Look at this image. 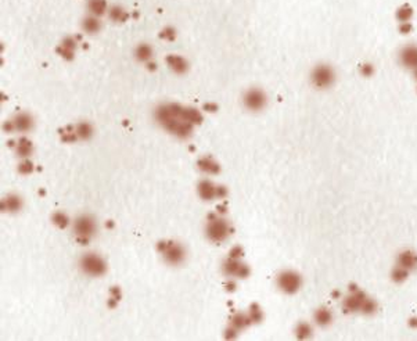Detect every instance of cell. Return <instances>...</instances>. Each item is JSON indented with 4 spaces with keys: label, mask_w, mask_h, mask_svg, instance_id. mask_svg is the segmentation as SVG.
I'll list each match as a JSON object with an SVG mask.
<instances>
[{
    "label": "cell",
    "mask_w": 417,
    "mask_h": 341,
    "mask_svg": "<svg viewBox=\"0 0 417 341\" xmlns=\"http://www.w3.org/2000/svg\"><path fill=\"white\" fill-rule=\"evenodd\" d=\"M197 165L201 171H204L207 174L215 175L219 174L220 171L219 164H218L216 161H213L212 158H209V157H203V158L197 162Z\"/></svg>",
    "instance_id": "cell-16"
},
{
    "label": "cell",
    "mask_w": 417,
    "mask_h": 341,
    "mask_svg": "<svg viewBox=\"0 0 417 341\" xmlns=\"http://www.w3.org/2000/svg\"><path fill=\"white\" fill-rule=\"evenodd\" d=\"M241 252H243V250H241L240 247H234L233 250L230 251V258H234V259H239V257L241 255Z\"/></svg>",
    "instance_id": "cell-34"
},
{
    "label": "cell",
    "mask_w": 417,
    "mask_h": 341,
    "mask_svg": "<svg viewBox=\"0 0 417 341\" xmlns=\"http://www.w3.org/2000/svg\"><path fill=\"white\" fill-rule=\"evenodd\" d=\"M277 286L286 294H294L301 289L302 278L297 272L283 271L277 276Z\"/></svg>",
    "instance_id": "cell-5"
},
{
    "label": "cell",
    "mask_w": 417,
    "mask_h": 341,
    "mask_svg": "<svg viewBox=\"0 0 417 341\" xmlns=\"http://www.w3.org/2000/svg\"><path fill=\"white\" fill-rule=\"evenodd\" d=\"M216 108H218V107H216L215 104H205L204 105V110H207V111H209V112L216 111Z\"/></svg>",
    "instance_id": "cell-36"
},
{
    "label": "cell",
    "mask_w": 417,
    "mask_h": 341,
    "mask_svg": "<svg viewBox=\"0 0 417 341\" xmlns=\"http://www.w3.org/2000/svg\"><path fill=\"white\" fill-rule=\"evenodd\" d=\"M398 60H399V63H401V65H402L403 68L416 72L417 71V45H413V43H412V45H406V46H403L402 49L399 50Z\"/></svg>",
    "instance_id": "cell-9"
},
{
    "label": "cell",
    "mask_w": 417,
    "mask_h": 341,
    "mask_svg": "<svg viewBox=\"0 0 417 341\" xmlns=\"http://www.w3.org/2000/svg\"><path fill=\"white\" fill-rule=\"evenodd\" d=\"M81 269L83 273L93 276V278H99L103 276L107 271L106 262L96 254H85L81 258Z\"/></svg>",
    "instance_id": "cell-4"
},
{
    "label": "cell",
    "mask_w": 417,
    "mask_h": 341,
    "mask_svg": "<svg viewBox=\"0 0 417 341\" xmlns=\"http://www.w3.org/2000/svg\"><path fill=\"white\" fill-rule=\"evenodd\" d=\"M158 250L164 254L165 261L170 265H177L183 262L184 248L180 244L173 242H163L158 244Z\"/></svg>",
    "instance_id": "cell-8"
},
{
    "label": "cell",
    "mask_w": 417,
    "mask_h": 341,
    "mask_svg": "<svg viewBox=\"0 0 417 341\" xmlns=\"http://www.w3.org/2000/svg\"><path fill=\"white\" fill-rule=\"evenodd\" d=\"M134 56L142 63H149L150 60L153 58V48L147 43H142L134 50Z\"/></svg>",
    "instance_id": "cell-18"
},
{
    "label": "cell",
    "mask_w": 417,
    "mask_h": 341,
    "mask_svg": "<svg viewBox=\"0 0 417 341\" xmlns=\"http://www.w3.org/2000/svg\"><path fill=\"white\" fill-rule=\"evenodd\" d=\"M156 119L168 131L177 138L186 139L193 133V124L186 122L184 119L175 115L170 111L169 104L160 105L156 110Z\"/></svg>",
    "instance_id": "cell-1"
},
{
    "label": "cell",
    "mask_w": 417,
    "mask_h": 341,
    "mask_svg": "<svg viewBox=\"0 0 417 341\" xmlns=\"http://www.w3.org/2000/svg\"><path fill=\"white\" fill-rule=\"evenodd\" d=\"M82 28L89 35H94V34H97L101 29V22H100V20L96 15H89L82 22Z\"/></svg>",
    "instance_id": "cell-17"
},
{
    "label": "cell",
    "mask_w": 417,
    "mask_h": 341,
    "mask_svg": "<svg viewBox=\"0 0 417 341\" xmlns=\"http://www.w3.org/2000/svg\"><path fill=\"white\" fill-rule=\"evenodd\" d=\"M182 119H184L186 122H190V124H201L203 122V115L200 114V111L194 110V108H190V107H183V111H182Z\"/></svg>",
    "instance_id": "cell-21"
},
{
    "label": "cell",
    "mask_w": 417,
    "mask_h": 341,
    "mask_svg": "<svg viewBox=\"0 0 417 341\" xmlns=\"http://www.w3.org/2000/svg\"><path fill=\"white\" fill-rule=\"evenodd\" d=\"M57 51H58V53H60V54L64 57V58H67V60H72V58H74V50L68 49V48L60 46V48L57 49Z\"/></svg>",
    "instance_id": "cell-32"
},
{
    "label": "cell",
    "mask_w": 417,
    "mask_h": 341,
    "mask_svg": "<svg viewBox=\"0 0 417 341\" xmlns=\"http://www.w3.org/2000/svg\"><path fill=\"white\" fill-rule=\"evenodd\" d=\"M295 336L298 339L304 340V339H308L312 336V327L308 325V323H299L297 327H295Z\"/></svg>",
    "instance_id": "cell-28"
},
{
    "label": "cell",
    "mask_w": 417,
    "mask_h": 341,
    "mask_svg": "<svg viewBox=\"0 0 417 341\" xmlns=\"http://www.w3.org/2000/svg\"><path fill=\"white\" fill-rule=\"evenodd\" d=\"M240 266H241V264L239 262V259L229 258V261H226L225 265H223V271H225V273L229 275V276H232V275L237 276V272H239V269H240Z\"/></svg>",
    "instance_id": "cell-25"
},
{
    "label": "cell",
    "mask_w": 417,
    "mask_h": 341,
    "mask_svg": "<svg viewBox=\"0 0 417 341\" xmlns=\"http://www.w3.org/2000/svg\"><path fill=\"white\" fill-rule=\"evenodd\" d=\"M198 195L203 200L211 201L216 197V186L211 181H201L198 183Z\"/></svg>",
    "instance_id": "cell-14"
},
{
    "label": "cell",
    "mask_w": 417,
    "mask_h": 341,
    "mask_svg": "<svg viewBox=\"0 0 417 341\" xmlns=\"http://www.w3.org/2000/svg\"><path fill=\"white\" fill-rule=\"evenodd\" d=\"M226 193H227V190L225 188H222V186L216 188V197H225Z\"/></svg>",
    "instance_id": "cell-35"
},
{
    "label": "cell",
    "mask_w": 417,
    "mask_h": 341,
    "mask_svg": "<svg viewBox=\"0 0 417 341\" xmlns=\"http://www.w3.org/2000/svg\"><path fill=\"white\" fill-rule=\"evenodd\" d=\"M14 131L18 132H29L34 128V118L28 112H20L13 119Z\"/></svg>",
    "instance_id": "cell-11"
},
{
    "label": "cell",
    "mask_w": 417,
    "mask_h": 341,
    "mask_svg": "<svg viewBox=\"0 0 417 341\" xmlns=\"http://www.w3.org/2000/svg\"><path fill=\"white\" fill-rule=\"evenodd\" d=\"M87 10L92 15L100 17L106 14L107 1L106 0H87Z\"/></svg>",
    "instance_id": "cell-19"
},
{
    "label": "cell",
    "mask_w": 417,
    "mask_h": 341,
    "mask_svg": "<svg viewBox=\"0 0 417 341\" xmlns=\"http://www.w3.org/2000/svg\"><path fill=\"white\" fill-rule=\"evenodd\" d=\"M229 232H230L229 223L225 219H219V218L211 219L209 222L207 223V228H205L207 237L215 243H219V242H223L225 239H227Z\"/></svg>",
    "instance_id": "cell-6"
},
{
    "label": "cell",
    "mask_w": 417,
    "mask_h": 341,
    "mask_svg": "<svg viewBox=\"0 0 417 341\" xmlns=\"http://www.w3.org/2000/svg\"><path fill=\"white\" fill-rule=\"evenodd\" d=\"M3 211H8V212H17L20 211L22 207V200L20 195H10L3 200Z\"/></svg>",
    "instance_id": "cell-15"
},
{
    "label": "cell",
    "mask_w": 417,
    "mask_h": 341,
    "mask_svg": "<svg viewBox=\"0 0 417 341\" xmlns=\"http://www.w3.org/2000/svg\"><path fill=\"white\" fill-rule=\"evenodd\" d=\"M108 15L115 22H124L127 18V13L120 6H113L111 8H108Z\"/></svg>",
    "instance_id": "cell-24"
},
{
    "label": "cell",
    "mask_w": 417,
    "mask_h": 341,
    "mask_svg": "<svg viewBox=\"0 0 417 341\" xmlns=\"http://www.w3.org/2000/svg\"><path fill=\"white\" fill-rule=\"evenodd\" d=\"M75 133H77L78 139H90L93 136V126L89 122H81V124L75 126Z\"/></svg>",
    "instance_id": "cell-23"
},
{
    "label": "cell",
    "mask_w": 417,
    "mask_h": 341,
    "mask_svg": "<svg viewBox=\"0 0 417 341\" xmlns=\"http://www.w3.org/2000/svg\"><path fill=\"white\" fill-rule=\"evenodd\" d=\"M32 171H34V164L28 160L22 161L21 164H20V167H18V172L22 175L32 174Z\"/></svg>",
    "instance_id": "cell-30"
},
{
    "label": "cell",
    "mask_w": 417,
    "mask_h": 341,
    "mask_svg": "<svg viewBox=\"0 0 417 341\" xmlns=\"http://www.w3.org/2000/svg\"><path fill=\"white\" fill-rule=\"evenodd\" d=\"M251 316H246L244 313H237L232 319V326L236 327L237 330H240L243 327H247L251 323Z\"/></svg>",
    "instance_id": "cell-26"
},
{
    "label": "cell",
    "mask_w": 417,
    "mask_h": 341,
    "mask_svg": "<svg viewBox=\"0 0 417 341\" xmlns=\"http://www.w3.org/2000/svg\"><path fill=\"white\" fill-rule=\"evenodd\" d=\"M32 153V143L27 138H21L17 142V155L21 158H27Z\"/></svg>",
    "instance_id": "cell-22"
},
{
    "label": "cell",
    "mask_w": 417,
    "mask_h": 341,
    "mask_svg": "<svg viewBox=\"0 0 417 341\" xmlns=\"http://www.w3.org/2000/svg\"><path fill=\"white\" fill-rule=\"evenodd\" d=\"M369 299V297H366L363 292H354L352 295H349L348 298L345 299V308L348 309V311H352V312H355V311H363V306H365V304H366V301Z\"/></svg>",
    "instance_id": "cell-12"
},
{
    "label": "cell",
    "mask_w": 417,
    "mask_h": 341,
    "mask_svg": "<svg viewBox=\"0 0 417 341\" xmlns=\"http://www.w3.org/2000/svg\"><path fill=\"white\" fill-rule=\"evenodd\" d=\"M337 81V74L330 64H318L311 72V84L315 89H330Z\"/></svg>",
    "instance_id": "cell-2"
},
{
    "label": "cell",
    "mask_w": 417,
    "mask_h": 341,
    "mask_svg": "<svg viewBox=\"0 0 417 341\" xmlns=\"http://www.w3.org/2000/svg\"><path fill=\"white\" fill-rule=\"evenodd\" d=\"M396 265L401 266L408 272L413 271L417 268V254L410 250H405L398 254L396 258Z\"/></svg>",
    "instance_id": "cell-10"
},
{
    "label": "cell",
    "mask_w": 417,
    "mask_h": 341,
    "mask_svg": "<svg viewBox=\"0 0 417 341\" xmlns=\"http://www.w3.org/2000/svg\"><path fill=\"white\" fill-rule=\"evenodd\" d=\"M408 275H409V272L396 265L395 268H394V271H392V280H394V282H398V283H401V282H403L405 279L408 278Z\"/></svg>",
    "instance_id": "cell-29"
},
{
    "label": "cell",
    "mask_w": 417,
    "mask_h": 341,
    "mask_svg": "<svg viewBox=\"0 0 417 341\" xmlns=\"http://www.w3.org/2000/svg\"><path fill=\"white\" fill-rule=\"evenodd\" d=\"M243 103H244V107L247 108L248 111H262L268 104V96L259 88H251L244 93Z\"/></svg>",
    "instance_id": "cell-3"
},
{
    "label": "cell",
    "mask_w": 417,
    "mask_h": 341,
    "mask_svg": "<svg viewBox=\"0 0 417 341\" xmlns=\"http://www.w3.org/2000/svg\"><path fill=\"white\" fill-rule=\"evenodd\" d=\"M315 322L318 323L319 326L326 327L329 326L333 322V313L330 309L327 308H320L315 312Z\"/></svg>",
    "instance_id": "cell-20"
},
{
    "label": "cell",
    "mask_w": 417,
    "mask_h": 341,
    "mask_svg": "<svg viewBox=\"0 0 417 341\" xmlns=\"http://www.w3.org/2000/svg\"><path fill=\"white\" fill-rule=\"evenodd\" d=\"M165 61H167L170 70L173 71V72H176V74H184L186 71L189 70L187 61L184 60L183 57L176 56V54H169L165 58Z\"/></svg>",
    "instance_id": "cell-13"
},
{
    "label": "cell",
    "mask_w": 417,
    "mask_h": 341,
    "mask_svg": "<svg viewBox=\"0 0 417 341\" xmlns=\"http://www.w3.org/2000/svg\"><path fill=\"white\" fill-rule=\"evenodd\" d=\"M160 38H163L165 41H173L176 38V31L172 28V27H167L164 29L163 32L160 34Z\"/></svg>",
    "instance_id": "cell-31"
},
{
    "label": "cell",
    "mask_w": 417,
    "mask_h": 341,
    "mask_svg": "<svg viewBox=\"0 0 417 341\" xmlns=\"http://www.w3.org/2000/svg\"><path fill=\"white\" fill-rule=\"evenodd\" d=\"M96 232V222L92 216L81 215L74 221V233L81 242L86 243Z\"/></svg>",
    "instance_id": "cell-7"
},
{
    "label": "cell",
    "mask_w": 417,
    "mask_h": 341,
    "mask_svg": "<svg viewBox=\"0 0 417 341\" xmlns=\"http://www.w3.org/2000/svg\"><path fill=\"white\" fill-rule=\"evenodd\" d=\"M226 287H229V290L232 292V290H234V283H227Z\"/></svg>",
    "instance_id": "cell-37"
},
{
    "label": "cell",
    "mask_w": 417,
    "mask_h": 341,
    "mask_svg": "<svg viewBox=\"0 0 417 341\" xmlns=\"http://www.w3.org/2000/svg\"><path fill=\"white\" fill-rule=\"evenodd\" d=\"M51 222L54 223L56 226L61 228V229H65L68 225H70V218L65 215L64 212H54L51 215Z\"/></svg>",
    "instance_id": "cell-27"
},
{
    "label": "cell",
    "mask_w": 417,
    "mask_h": 341,
    "mask_svg": "<svg viewBox=\"0 0 417 341\" xmlns=\"http://www.w3.org/2000/svg\"><path fill=\"white\" fill-rule=\"evenodd\" d=\"M61 46H64V48H68V49L74 50L75 48H77V42H75V39L74 38H71V36H68V38H65L63 41V43H61Z\"/></svg>",
    "instance_id": "cell-33"
}]
</instances>
